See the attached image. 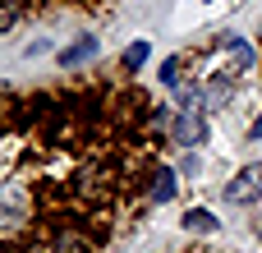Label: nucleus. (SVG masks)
<instances>
[{
	"mask_svg": "<svg viewBox=\"0 0 262 253\" xmlns=\"http://www.w3.org/2000/svg\"><path fill=\"white\" fill-rule=\"evenodd\" d=\"M184 230H193V235H216L221 226H216L212 212H184Z\"/></svg>",
	"mask_w": 262,
	"mask_h": 253,
	"instance_id": "nucleus-6",
	"label": "nucleus"
},
{
	"mask_svg": "<svg viewBox=\"0 0 262 253\" xmlns=\"http://www.w3.org/2000/svg\"><path fill=\"white\" fill-rule=\"evenodd\" d=\"M152 106L115 78H83L9 101L5 253H101L124 212L152 203Z\"/></svg>",
	"mask_w": 262,
	"mask_h": 253,
	"instance_id": "nucleus-1",
	"label": "nucleus"
},
{
	"mask_svg": "<svg viewBox=\"0 0 262 253\" xmlns=\"http://www.w3.org/2000/svg\"><path fill=\"white\" fill-rule=\"evenodd\" d=\"M106 5L111 0H5V23L0 28L9 32L23 14H51V9H88L92 14V9H106Z\"/></svg>",
	"mask_w": 262,
	"mask_h": 253,
	"instance_id": "nucleus-2",
	"label": "nucleus"
},
{
	"mask_svg": "<svg viewBox=\"0 0 262 253\" xmlns=\"http://www.w3.org/2000/svg\"><path fill=\"white\" fill-rule=\"evenodd\" d=\"M262 194V171L258 166H244V175L235 184H226V203H253Z\"/></svg>",
	"mask_w": 262,
	"mask_h": 253,
	"instance_id": "nucleus-3",
	"label": "nucleus"
},
{
	"mask_svg": "<svg viewBox=\"0 0 262 253\" xmlns=\"http://www.w3.org/2000/svg\"><path fill=\"white\" fill-rule=\"evenodd\" d=\"M92 46H97V41H92V37H83V41H78V46H69V51H64L60 60H64V65H74V60H83V55H92Z\"/></svg>",
	"mask_w": 262,
	"mask_h": 253,
	"instance_id": "nucleus-7",
	"label": "nucleus"
},
{
	"mask_svg": "<svg viewBox=\"0 0 262 253\" xmlns=\"http://www.w3.org/2000/svg\"><path fill=\"white\" fill-rule=\"evenodd\" d=\"M175 138H180V143H189V147H193V143H203V120H198V111H184V115L175 120Z\"/></svg>",
	"mask_w": 262,
	"mask_h": 253,
	"instance_id": "nucleus-4",
	"label": "nucleus"
},
{
	"mask_svg": "<svg viewBox=\"0 0 262 253\" xmlns=\"http://www.w3.org/2000/svg\"><path fill=\"white\" fill-rule=\"evenodd\" d=\"M170 194H175V175L166 166H157V175H152V203H170Z\"/></svg>",
	"mask_w": 262,
	"mask_h": 253,
	"instance_id": "nucleus-5",
	"label": "nucleus"
},
{
	"mask_svg": "<svg viewBox=\"0 0 262 253\" xmlns=\"http://www.w3.org/2000/svg\"><path fill=\"white\" fill-rule=\"evenodd\" d=\"M253 138H262V120H258V124H253Z\"/></svg>",
	"mask_w": 262,
	"mask_h": 253,
	"instance_id": "nucleus-9",
	"label": "nucleus"
},
{
	"mask_svg": "<svg viewBox=\"0 0 262 253\" xmlns=\"http://www.w3.org/2000/svg\"><path fill=\"white\" fill-rule=\"evenodd\" d=\"M143 60H147V41H134V46L124 51V65H129V69H138Z\"/></svg>",
	"mask_w": 262,
	"mask_h": 253,
	"instance_id": "nucleus-8",
	"label": "nucleus"
}]
</instances>
